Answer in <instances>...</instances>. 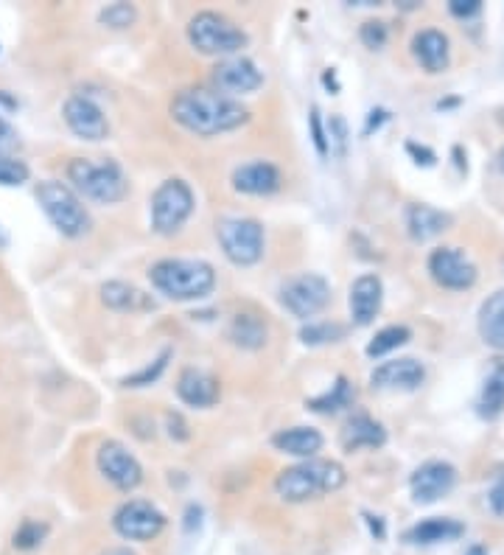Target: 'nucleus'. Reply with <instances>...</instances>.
<instances>
[{"label":"nucleus","instance_id":"obj_2","mask_svg":"<svg viewBox=\"0 0 504 555\" xmlns=\"http://www.w3.org/2000/svg\"><path fill=\"white\" fill-rule=\"evenodd\" d=\"M154 289L171 300H202L216 289V272L199 258H163L149 272Z\"/></svg>","mask_w":504,"mask_h":555},{"label":"nucleus","instance_id":"obj_11","mask_svg":"<svg viewBox=\"0 0 504 555\" xmlns=\"http://www.w3.org/2000/svg\"><path fill=\"white\" fill-rule=\"evenodd\" d=\"M98 471L121 491H135L143 483V466L124 443L107 441L98 449Z\"/></svg>","mask_w":504,"mask_h":555},{"label":"nucleus","instance_id":"obj_32","mask_svg":"<svg viewBox=\"0 0 504 555\" xmlns=\"http://www.w3.org/2000/svg\"><path fill=\"white\" fill-rule=\"evenodd\" d=\"M345 337V328L339 323H311L300 331V340L306 345H325V342H336Z\"/></svg>","mask_w":504,"mask_h":555},{"label":"nucleus","instance_id":"obj_4","mask_svg":"<svg viewBox=\"0 0 504 555\" xmlns=\"http://www.w3.org/2000/svg\"><path fill=\"white\" fill-rule=\"evenodd\" d=\"M68 180L73 188L87 200L112 205L121 202L129 191L124 171L115 160H90V157H73L68 163Z\"/></svg>","mask_w":504,"mask_h":555},{"label":"nucleus","instance_id":"obj_27","mask_svg":"<svg viewBox=\"0 0 504 555\" xmlns=\"http://www.w3.org/2000/svg\"><path fill=\"white\" fill-rule=\"evenodd\" d=\"M504 410V359L493 362V370L485 379L482 396H479V413L485 418H496Z\"/></svg>","mask_w":504,"mask_h":555},{"label":"nucleus","instance_id":"obj_10","mask_svg":"<svg viewBox=\"0 0 504 555\" xmlns=\"http://www.w3.org/2000/svg\"><path fill=\"white\" fill-rule=\"evenodd\" d=\"M112 527L126 541H152L163 533L166 516L149 499H129L115 511Z\"/></svg>","mask_w":504,"mask_h":555},{"label":"nucleus","instance_id":"obj_1","mask_svg":"<svg viewBox=\"0 0 504 555\" xmlns=\"http://www.w3.org/2000/svg\"><path fill=\"white\" fill-rule=\"evenodd\" d=\"M171 118L194 135L213 138L244 127L250 121V110L216 90H182L171 101Z\"/></svg>","mask_w":504,"mask_h":555},{"label":"nucleus","instance_id":"obj_42","mask_svg":"<svg viewBox=\"0 0 504 555\" xmlns=\"http://www.w3.org/2000/svg\"><path fill=\"white\" fill-rule=\"evenodd\" d=\"M104 555H135L132 550H126V547H115V550H107Z\"/></svg>","mask_w":504,"mask_h":555},{"label":"nucleus","instance_id":"obj_33","mask_svg":"<svg viewBox=\"0 0 504 555\" xmlns=\"http://www.w3.org/2000/svg\"><path fill=\"white\" fill-rule=\"evenodd\" d=\"M135 17H138L135 6H129V3H112V6H107V9L98 15V20H101L107 29H129V26L135 23Z\"/></svg>","mask_w":504,"mask_h":555},{"label":"nucleus","instance_id":"obj_3","mask_svg":"<svg viewBox=\"0 0 504 555\" xmlns=\"http://www.w3.org/2000/svg\"><path fill=\"white\" fill-rule=\"evenodd\" d=\"M348 480L345 469L334 460H303L292 469H283L275 480V491L286 502H308L322 494L339 491Z\"/></svg>","mask_w":504,"mask_h":555},{"label":"nucleus","instance_id":"obj_39","mask_svg":"<svg viewBox=\"0 0 504 555\" xmlns=\"http://www.w3.org/2000/svg\"><path fill=\"white\" fill-rule=\"evenodd\" d=\"M448 9H451V15L454 17H471L476 15L482 6H479V0H451Z\"/></svg>","mask_w":504,"mask_h":555},{"label":"nucleus","instance_id":"obj_36","mask_svg":"<svg viewBox=\"0 0 504 555\" xmlns=\"http://www.w3.org/2000/svg\"><path fill=\"white\" fill-rule=\"evenodd\" d=\"M168 356H171V351H166V354L160 356L157 362H154V368L149 365V368H143L140 373H135V376H129V379H124V385L126 387H143V385H152L154 379L166 370V362H168Z\"/></svg>","mask_w":504,"mask_h":555},{"label":"nucleus","instance_id":"obj_15","mask_svg":"<svg viewBox=\"0 0 504 555\" xmlns=\"http://www.w3.org/2000/svg\"><path fill=\"white\" fill-rule=\"evenodd\" d=\"M454 483H457V469L451 463L429 460L412 474V497L420 505H429V502L446 497L448 491L454 488Z\"/></svg>","mask_w":504,"mask_h":555},{"label":"nucleus","instance_id":"obj_44","mask_svg":"<svg viewBox=\"0 0 504 555\" xmlns=\"http://www.w3.org/2000/svg\"><path fill=\"white\" fill-rule=\"evenodd\" d=\"M9 244V236H6V230L0 228V247H6Z\"/></svg>","mask_w":504,"mask_h":555},{"label":"nucleus","instance_id":"obj_24","mask_svg":"<svg viewBox=\"0 0 504 555\" xmlns=\"http://www.w3.org/2000/svg\"><path fill=\"white\" fill-rule=\"evenodd\" d=\"M479 334L490 348L504 351V289L490 295L479 309Z\"/></svg>","mask_w":504,"mask_h":555},{"label":"nucleus","instance_id":"obj_26","mask_svg":"<svg viewBox=\"0 0 504 555\" xmlns=\"http://www.w3.org/2000/svg\"><path fill=\"white\" fill-rule=\"evenodd\" d=\"M462 533H465V525L454 522V519H440V516H434V519H426V522L412 527V530L406 533V541H412V544H440V541L460 539Z\"/></svg>","mask_w":504,"mask_h":555},{"label":"nucleus","instance_id":"obj_8","mask_svg":"<svg viewBox=\"0 0 504 555\" xmlns=\"http://www.w3.org/2000/svg\"><path fill=\"white\" fill-rule=\"evenodd\" d=\"M216 236L222 244L224 256L238 267H252L264 256V228L255 219H222L216 225Z\"/></svg>","mask_w":504,"mask_h":555},{"label":"nucleus","instance_id":"obj_5","mask_svg":"<svg viewBox=\"0 0 504 555\" xmlns=\"http://www.w3.org/2000/svg\"><path fill=\"white\" fill-rule=\"evenodd\" d=\"M37 200H40L45 216L51 219V225L62 236L79 239L90 230V214H87V208L70 185L59 183V180H45V183L37 185Z\"/></svg>","mask_w":504,"mask_h":555},{"label":"nucleus","instance_id":"obj_22","mask_svg":"<svg viewBox=\"0 0 504 555\" xmlns=\"http://www.w3.org/2000/svg\"><path fill=\"white\" fill-rule=\"evenodd\" d=\"M272 443H275V449L283 452V455L311 460L322 449V435L311 427H292L280 429L278 435L272 438Z\"/></svg>","mask_w":504,"mask_h":555},{"label":"nucleus","instance_id":"obj_35","mask_svg":"<svg viewBox=\"0 0 504 555\" xmlns=\"http://www.w3.org/2000/svg\"><path fill=\"white\" fill-rule=\"evenodd\" d=\"M325 138H331V141H328V149H331L336 157L348 155V124H345L342 115H331V124H328V135H325Z\"/></svg>","mask_w":504,"mask_h":555},{"label":"nucleus","instance_id":"obj_13","mask_svg":"<svg viewBox=\"0 0 504 555\" xmlns=\"http://www.w3.org/2000/svg\"><path fill=\"white\" fill-rule=\"evenodd\" d=\"M68 129L82 141H104L110 135V121L96 101L87 96H70L62 107Z\"/></svg>","mask_w":504,"mask_h":555},{"label":"nucleus","instance_id":"obj_21","mask_svg":"<svg viewBox=\"0 0 504 555\" xmlns=\"http://www.w3.org/2000/svg\"><path fill=\"white\" fill-rule=\"evenodd\" d=\"M412 51L429 73H440L448 68V40L443 31H420L418 37L412 40Z\"/></svg>","mask_w":504,"mask_h":555},{"label":"nucleus","instance_id":"obj_28","mask_svg":"<svg viewBox=\"0 0 504 555\" xmlns=\"http://www.w3.org/2000/svg\"><path fill=\"white\" fill-rule=\"evenodd\" d=\"M230 340L236 342L238 348L255 351L266 342V323L255 314H236V320L230 326Z\"/></svg>","mask_w":504,"mask_h":555},{"label":"nucleus","instance_id":"obj_40","mask_svg":"<svg viewBox=\"0 0 504 555\" xmlns=\"http://www.w3.org/2000/svg\"><path fill=\"white\" fill-rule=\"evenodd\" d=\"M14 143V129L0 118V149H6V146H12Z\"/></svg>","mask_w":504,"mask_h":555},{"label":"nucleus","instance_id":"obj_16","mask_svg":"<svg viewBox=\"0 0 504 555\" xmlns=\"http://www.w3.org/2000/svg\"><path fill=\"white\" fill-rule=\"evenodd\" d=\"M280 171L278 166L266 163V160H255V163H244L233 171V188L250 197H269L280 188Z\"/></svg>","mask_w":504,"mask_h":555},{"label":"nucleus","instance_id":"obj_34","mask_svg":"<svg viewBox=\"0 0 504 555\" xmlns=\"http://www.w3.org/2000/svg\"><path fill=\"white\" fill-rule=\"evenodd\" d=\"M28 177H31V171L23 160L0 155V185H23L28 183Z\"/></svg>","mask_w":504,"mask_h":555},{"label":"nucleus","instance_id":"obj_41","mask_svg":"<svg viewBox=\"0 0 504 555\" xmlns=\"http://www.w3.org/2000/svg\"><path fill=\"white\" fill-rule=\"evenodd\" d=\"M490 502H493V511L504 513V485H499V488L493 491V497H490Z\"/></svg>","mask_w":504,"mask_h":555},{"label":"nucleus","instance_id":"obj_43","mask_svg":"<svg viewBox=\"0 0 504 555\" xmlns=\"http://www.w3.org/2000/svg\"><path fill=\"white\" fill-rule=\"evenodd\" d=\"M465 555H488V550L476 544V547H471V550H468V553H465Z\"/></svg>","mask_w":504,"mask_h":555},{"label":"nucleus","instance_id":"obj_19","mask_svg":"<svg viewBox=\"0 0 504 555\" xmlns=\"http://www.w3.org/2000/svg\"><path fill=\"white\" fill-rule=\"evenodd\" d=\"M219 382L199 368H185L177 379V396H180L188 407H213L219 401Z\"/></svg>","mask_w":504,"mask_h":555},{"label":"nucleus","instance_id":"obj_37","mask_svg":"<svg viewBox=\"0 0 504 555\" xmlns=\"http://www.w3.org/2000/svg\"><path fill=\"white\" fill-rule=\"evenodd\" d=\"M362 43L367 48H384L387 43V29H384V23H364L362 26Z\"/></svg>","mask_w":504,"mask_h":555},{"label":"nucleus","instance_id":"obj_18","mask_svg":"<svg viewBox=\"0 0 504 555\" xmlns=\"http://www.w3.org/2000/svg\"><path fill=\"white\" fill-rule=\"evenodd\" d=\"M384 300V286L378 281V275H362L350 286V317L356 326H370L373 317L381 309Z\"/></svg>","mask_w":504,"mask_h":555},{"label":"nucleus","instance_id":"obj_9","mask_svg":"<svg viewBox=\"0 0 504 555\" xmlns=\"http://www.w3.org/2000/svg\"><path fill=\"white\" fill-rule=\"evenodd\" d=\"M280 303L300 320L320 314L331 303V284L317 272L294 275L280 286Z\"/></svg>","mask_w":504,"mask_h":555},{"label":"nucleus","instance_id":"obj_29","mask_svg":"<svg viewBox=\"0 0 504 555\" xmlns=\"http://www.w3.org/2000/svg\"><path fill=\"white\" fill-rule=\"evenodd\" d=\"M356 399V390L350 385L345 376H339L336 379V385L325 393V396H317V399L308 401V407L314 410V413H339V410H345L350 407Z\"/></svg>","mask_w":504,"mask_h":555},{"label":"nucleus","instance_id":"obj_38","mask_svg":"<svg viewBox=\"0 0 504 555\" xmlns=\"http://www.w3.org/2000/svg\"><path fill=\"white\" fill-rule=\"evenodd\" d=\"M308 127H311V138H314L317 152H320V155H328V138H325V129H322V118L317 107H314L311 115H308Z\"/></svg>","mask_w":504,"mask_h":555},{"label":"nucleus","instance_id":"obj_7","mask_svg":"<svg viewBox=\"0 0 504 555\" xmlns=\"http://www.w3.org/2000/svg\"><path fill=\"white\" fill-rule=\"evenodd\" d=\"M194 214V191L185 180H166L152 197V228L160 236H174Z\"/></svg>","mask_w":504,"mask_h":555},{"label":"nucleus","instance_id":"obj_23","mask_svg":"<svg viewBox=\"0 0 504 555\" xmlns=\"http://www.w3.org/2000/svg\"><path fill=\"white\" fill-rule=\"evenodd\" d=\"M448 225H451V216L437 211V208H429V205H412L406 214V228L412 233V239H418V242L440 236L443 230H448Z\"/></svg>","mask_w":504,"mask_h":555},{"label":"nucleus","instance_id":"obj_45","mask_svg":"<svg viewBox=\"0 0 504 555\" xmlns=\"http://www.w3.org/2000/svg\"><path fill=\"white\" fill-rule=\"evenodd\" d=\"M502 166H504V152H502Z\"/></svg>","mask_w":504,"mask_h":555},{"label":"nucleus","instance_id":"obj_14","mask_svg":"<svg viewBox=\"0 0 504 555\" xmlns=\"http://www.w3.org/2000/svg\"><path fill=\"white\" fill-rule=\"evenodd\" d=\"M429 272L440 286L446 289H468L476 281V267L471 258L457 247H440L429 256Z\"/></svg>","mask_w":504,"mask_h":555},{"label":"nucleus","instance_id":"obj_17","mask_svg":"<svg viewBox=\"0 0 504 555\" xmlns=\"http://www.w3.org/2000/svg\"><path fill=\"white\" fill-rule=\"evenodd\" d=\"M426 379V368L418 359H395V362H384L373 370L370 382L373 387L381 390H418Z\"/></svg>","mask_w":504,"mask_h":555},{"label":"nucleus","instance_id":"obj_30","mask_svg":"<svg viewBox=\"0 0 504 555\" xmlns=\"http://www.w3.org/2000/svg\"><path fill=\"white\" fill-rule=\"evenodd\" d=\"M409 337H412V331H409L406 326L381 328V331L376 334V340L367 345V354H370V356L390 354V351H395V348L406 345V342H409Z\"/></svg>","mask_w":504,"mask_h":555},{"label":"nucleus","instance_id":"obj_20","mask_svg":"<svg viewBox=\"0 0 504 555\" xmlns=\"http://www.w3.org/2000/svg\"><path fill=\"white\" fill-rule=\"evenodd\" d=\"M384 441H387V432L370 415H353L345 424V429H342V446L348 452L378 449V446H384Z\"/></svg>","mask_w":504,"mask_h":555},{"label":"nucleus","instance_id":"obj_6","mask_svg":"<svg viewBox=\"0 0 504 555\" xmlns=\"http://www.w3.org/2000/svg\"><path fill=\"white\" fill-rule=\"evenodd\" d=\"M188 40L199 54H208V57H233L241 48H247V34L233 20L216 12H199L191 17Z\"/></svg>","mask_w":504,"mask_h":555},{"label":"nucleus","instance_id":"obj_31","mask_svg":"<svg viewBox=\"0 0 504 555\" xmlns=\"http://www.w3.org/2000/svg\"><path fill=\"white\" fill-rule=\"evenodd\" d=\"M45 536H48V525H45V522L26 519L23 525L14 530V536H12L14 550H34V547H40Z\"/></svg>","mask_w":504,"mask_h":555},{"label":"nucleus","instance_id":"obj_12","mask_svg":"<svg viewBox=\"0 0 504 555\" xmlns=\"http://www.w3.org/2000/svg\"><path fill=\"white\" fill-rule=\"evenodd\" d=\"M213 85H216V93H222L227 99L250 96L264 85V73L258 71V65L252 59L230 57L213 68Z\"/></svg>","mask_w":504,"mask_h":555},{"label":"nucleus","instance_id":"obj_25","mask_svg":"<svg viewBox=\"0 0 504 555\" xmlns=\"http://www.w3.org/2000/svg\"><path fill=\"white\" fill-rule=\"evenodd\" d=\"M101 300H104V306H110L115 312H140V309L154 306L149 295H143L138 286L124 284V281H110V284L101 286Z\"/></svg>","mask_w":504,"mask_h":555}]
</instances>
